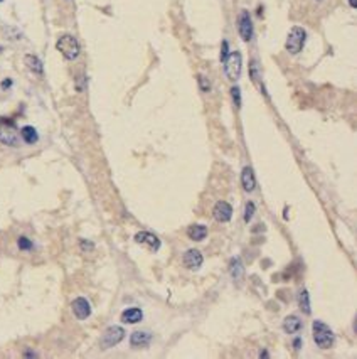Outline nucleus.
Returning a JSON list of instances; mask_svg holds the SVG:
<instances>
[{"instance_id":"obj_1","label":"nucleus","mask_w":357,"mask_h":359,"mask_svg":"<svg viewBox=\"0 0 357 359\" xmlns=\"http://www.w3.org/2000/svg\"><path fill=\"white\" fill-rule=\"evenodd\" d=\"M312 332H313V341L320 349H330L334 346V332L332 329L324 324L322 320H315L312 324Z\"/></svg>"},{"instance_id":"obj_2","label":"nucleus","mask_w":357,"mask_h":359,"mask_svg":"<svg viewBox=\"0 0 357 359\" xmlns=\"http://www.w3.org/2000/svg\"><path fill=\"white\" fill-rule=\"evenodd\" d=\"M56 48H58V51L64 56V58L69 61H73L79 56V43L76 41V37L69 36V34L61 36L59 41L56 43Z\"/></svg>"},{"instance_id":"obj_3","label":"nucleus","mask_w":357,"mask_h":359,"mask_svg":"<svg viewBox=\"0 0 357 359\" xmlns=\"http://www.w3.org/2000/svg\"><path fill=\"white\" fill-rule=\"evenodd\" d=\"M241 68H243V58L241 52L233 51L227 54V58L224 59V72H226L229 81H238L241 76Z\"/></svg>"},{"instance_id":"obj_4","label":"nucleus","mask_w":357,"mask_h":359,"mask_svg":"<svg viewBox=\"0 0 357 359\" xmlns=\"http://www.w3.org/2000/svg\"><path fill=\"white\" fill-rule=\"evenodd\" d=\"M305 39H307L305 29L298 27V25L291 27V30L287 36V44H285L287 46V51L290 52V54H298V52L303 49V46H305Z\"/></svg>"},{"instance_id":"obj_5","label":"nucleus","mask_w":357,"mask_h":359,"mask_svg":"<svg viewBox=\"0 0 357 359\" xmlns=\"http://www.w3.org/2000/svg\"><path fill=\"white\" fill-rule=\"evenodd\" d=\"M0 142L10 145V147H17L19 145L17 128H15L14 121L7 120V118H0Z\"/></svg>"},{"instance_id":"obj_6","label":"nucleus","mask_w":357,"mask_h":359,"mask_svg":"<svg viewBox=\"0 0 357 359\" xmlns=\"http://www.w3.org/2000/svg\"><path fill=\"white\" fill-rule=\"evenodd\" d=\"M123 337H125V331L118 326H112L105 331L103 337H101V344H103L105 349H108V347H113L118 344L120 341H123Z\"/></svg>"},{"instance_id":"obj_7","label":"nucleus","mask_w":357,"mask_h":359,"mask_svg":"<svg viewBox=\"0 0 357 359\" xmlns=\"http://www.w3.org/2000/svg\"><path fill=\"white\" fill-rule=\"evenodd\" d=\"M239 34H241L243 41H251L253 37V22H251V15L248 10H243L239 15Z\"/></svg>"},{"instance_id":"obj_8","label":"nucleus","mask_w":357,"mask_h":359,"mask_svg":"<svg viewBox=\"0 0 357 359\" xmlns=\"http://www.w3.org/2000/svg\"><path fill=\"white\" fill-rule=\"evenodd\" d=\"M71 307H73L74 315L78 317L79 320H85V319H88L89 314H91L89 302L86 300L85 297H78V299H74V300H73V304H71Z\"/></svg>"},{"instance_id":"obj_9","label":"nucleus","mask_w":357,"mask_h":359,"mask_svg":"<svg viewBox=\"0 0 357 359\" xmlns=\"http://www.w3.org/2000/svg\"><path fill=\"white\" fill-rule=\"evenodd\" d=\"M135 241L140 243V244H145V246H149L152 251H158V248H160V239H158L155 235L149 233V231L136 233V235H135Z\"/></svg>"},{"instance_id":"obj_10","label":"nucleus","mask_w":357,"mask_h":359,"mask_svg":"<svg viewBox=\"0 0 357 359\" xmlns=\"http://www.w3.org/2000/svg\"><path fill=\"white\" fill-rule=\"evenodd\" d=\"M214 217L219 221V223H227L233 216V208L231 204H227L226 201H219L218 204L214 206Z\"/></svg>"},{"instance_id":"obj_11","label":"nucleus","mask_w":357,"mask_h":359,"mask_svg":"<svg viewBox=\"0 0 357 359\" xmlns=\"http://www.w3.org/2000/svg\"><path fill=\"white\" fill-rule=\"evenodd\" d=\"M184 265L187 266L189 270L201 268V265H202V255H201V251H197V250H187V251H185Z\"/></svg>"},{"instance_id":"obj_12","label":"nucleus","mask_w":357,"mask_h":359,"mask_svg":"<svg viewBox=\"0 0 357 359\" xmlns=\"http://www.w3.org/2000/svg\"><path fill=\"white\" fill-rule=\"evenodd\" d=\"M152 341V334L149 331H135L130 337V344L134 347H142L147 346Z\"/></svg>"},{"instance_id":"obj_13","label":"nucleus","mask_w":357,"mask_h":359,"mask_svg":"<svg viewBox=\"0 0 357 359\" xmlns=\"http://www.w3.org/2000/svg\"><path fill=\"white\" fill-rule=\"evenodd\" d=\"M241 181H243V187H245L246 192H253L254 187H256V179H254V172L251 167H245V169H243Z\"/></svg>"},{"instance_id":"obj_14","label":"nucleus","mask_w":357,"mask_h":359,"mask_svg":"<svg viewBox=\"0 0 357 359\" xmlns=\"http://www.w3.org/2000/svg\"><path fill=\"white\" fill-rule=\"evenodd\" d=\"M283 329H285V332H288V334H295V332H298L300 329H302V320H300V317L288 315L287 319L283 320Z\"/></svg>"},{"instance_id":"obj_15","label":"nucleus","mask_w":357,"mask_h":359,"mask_svg":"<svg viewBox=\"0 0 357 359\" xmlns=\"http://www.w3.org/2000/svg\"><path fill=\"white\" fill-rule=\"evenodd\" d=\"M206 235H207V228L202 226V224H192L187 230V236L194 239V241H202L206 238Z\"/></svg>"},{"instance_id":"obj_16","label":"nucleus","mask_w":357,"mask_h":359,"mask_svg":"<svg viewBox=\"0 0 357 359\" xmlns=\"http://www.w3.org/2000/svg\"><path fill=\"white\" fill-rule=\"evenodd\" d=\"M142 311L140 309H136V307H132V309H127V311L121 314V320L123 322H128V324H136V322H140L142 320Z\"/></svg>"},{"instance_id":"obj_17","label":"nucleus","mask_w":357,"mask_h":359,"mask_svg":"<svg viewBox=\"0 0 357 359\" xmlns=\"http://www.w3.org/2000/svg\"><path fill=\"white\" fill-rule=\"evenodd\" d=\"M229 272H231V277L234 278V280H241L243 275H245V266H243L241 260L239 258H233L229 263Z\"/></svg>"},{"instance_id":"obj_18","label":"nucleus","mask_w":357,"mask_h":359,"mask_svg":"<svg viewBox=\"0 0 357 359\" xmlns=\"http://www.w3.org/2000/svg\"><path fill=\"white\" fill-rule=\"evenodd\" d=\"M24 63H25V66L29 68L30 71H34V72H37V74H43V63H41V59L37 58V56H34V54H27L24 58Z\"/></svg>"},{"instance_id":"obj_19","label":"nucleus","mask_w":357,"mask_h":359,"mask_svg":"<svg viewBox=\"0 0 357 359\" xmlns=\"http://www.w3.org/2000/svg\"><path fill=\"white\" fill-rule=\"evenodd\" d=\"M21 137L25 144H30V145L36 144L37 140H39V135H37V132L34 127H24L21 130Z\"/></svg>"},{"instance_id":"obj_20","label":"nucleus","mask_w":357,"mask_h":359,"mask_svg":"<svg viewBox=\"0 0 357 359\" xmlns=\"http://www.w3.org/2000/svg\"><path fill=\"white\" fill-rule=\"evenodd\" d=\"M298 305L305 314H310V297L307 290H300L298 292Z\"/></svg>"},{"instance_id":"obj_21","label":"nucleus","mask_w":357,"mask_h":359,"mask_svg":"<svg viewBox=\"0 0 357 359\" xmlns=\"http://www.w3.org/2000/svg\"><path fill=\"white\" fill-rule=\"evenodd\" d=\"M231 96H233V101H234V105L238 106H241V91H239V88L238 86H233L231 88Z\"/></svg>"},{"instance_id":"obj_22","label":"nucleus","mask_w":357,"mask_h":359,"mask_svg":"<svg viewBox=\"0 0 357 359\" xmlns=\"http://www.w3.org/2000/svg\"><path fill=\"white\" fill-rule=\"evenodd\" d=\"M254 204L253 202H248V204H246V208H245V221L246 223H249V221H251V217H253V215H254Z\"/></svg>"},{"instance_id":"obj_23","label":"nucleus","mask_w":357,"mask_h":359,"mask_svg":"<svg viewBox=\"0 0 357 359\" xmlns=\"http://www.w3.org/2000/svg\"><path fill=\"white\" fill-rule=\"evenodd\" d=\"M17 244H19V248H21V250H32V243H30V239L25 238V236H21Z\"/></svg>"},{"instance_id":"obj_24","label":"nucleus","mask_w":357,"mask_h":359,"mask_svg":"<svg viewBox=\"0 0 357 359\" xmlns=\"http://www.w3.org/2000/svg\"><path fill=\"white\" fill-rule=\"evenodd\" d=\"M199 83H201V90H202V91H209V90H211L209 79H206L204 76H199Z\"/></svg>"},{"instance_id":"obj_25","label":"nucleus","mask_w":357,"mask_h":359,"mask_svg":"<svg viewBox=\"0 0 357 359\" xmlns=\"http://www.w3.org/2000/svg\"><path fill=\"white\" fill-rule=\"evenodd\" d=\"M227 54H229V51H227V41H223V51H221V61L224 63V59L227 58Z\"/></svg>"},{"instance_id":"obj_26","label":"nucleus","mask_w":357,"mask_h":359,"mask_svg":"<svg viewBox=\"0 0 357 359\" xmlns=\"http://www.w3.org/2000/svg\"><path fill=\"white\" fill-rule=\"evenodd\" d=\"M10 85H12V79H5V81L2 83V88H3V90H7Z\"/></svg>"},{"instance_id":"obj_27","label":"nucleus","mask_w":357,"mask_h":359,"mask_svg":"<svg viewBox=\"0 0 357 359\" xmlns=\"http://www.w3.org/2000/svg\"><path fill=\"white\" fill-rule=\"evenodd\" d=\"M349 5H351L352 9H356V7H357V0H349Z\"/></svg>"},{"instance_id":"obj_28","label":"nucleus","mask_w":357,"mask_h":359,"mask_svg":"<svg viewBox=\"0 0 357 359\" xmlns=\"http://www.w3.org/2000/svg\"><path fill=\"white\" fill-rule=\"evenodd\" d=\"M300 344H302V341H300V339H297V341L293 342V346H295V349H298L300 347Z\"/></svg>"},{"instance_id":"obj_29","label":"nucleus","mask_w":357,"mask_h":359,"mask_svg":"<svg viewBox=\"0 0 357 359\" xmlns=\"http://www.w3.org/2000/svg\"><path fill=\"white\" fill-rule=\"evenodd\" d=\"M0 2H2V0H0Z\"/></svg>"}]
</instances>
